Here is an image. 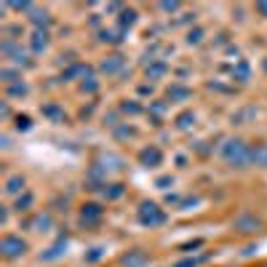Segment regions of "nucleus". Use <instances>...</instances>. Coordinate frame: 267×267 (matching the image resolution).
I'll return each mask as SVG.
<instances>
[{"label":"nucleus","instance_id":"obj_14","mask_svg":"<svg viewBox=\"0 0 267 267\" xmlns=\"http://www.w3.org/2000/svg\"><path fill=\"white\" fill-rule=\"evenodd\" d=\"M32 206H35V195L32 192H24V195H19V198L14 200V211L16 214H27V211H32Z\"/></svg>","mask_w":267,"mask_h":267},{"label":"nucleus","instance_id":"obj_2","mask_svg":"<svg viewBox=\"0 0 267 267\" xmlns=\"http://www.w3.org/2000/svg\"><path fill=\"white\" fill-rule=\"evenodd\" d=\"M139 222L153 230V227H160V225L168 222V214L155 203V200H145V203L139 206Z\"/></svg>","mask_w":267,"mask_h":267},{"label":"nucleus","instance_id":"obj_13","mask_svg":"<svg viewBox=\"0 0 267 267\" xmlns=\"http://www.w3.org/2000/svg\"><path fill=\"white\" fill-rule=\"evenodd\" d=\"M123 56L120 54H113V56H104V62H102V73H107V75H115L118 70L123 67Z\"/></svg>","mask_w":267,"mask_h":267},{"label":"nucleus","instance_id":"obj_24","mask_svg":"<svg viewBox=\"0 0 267 267\" xmlns=\"http://www.w3.org/2000/svg\"><path fill=\"white\" fill-rule=\"evenodd\" d=\"M102 251H104V249H91V254H88V262H99V259L104 257Z\"/></svg>","mask_w":267,"mask_h":267},{"label":"nucleus","instance_id":"obj_17","mask_svg":"<svg viewBox=\"0 0 267 267\" xmlns=\"http://www.w3.org/2000/svg\"><path fill=\"white\" fill-rule=\"evenodd\" d=\"M5 94H8V96H27L30 94V88H27V83H22V80H19V83H14V86H5Z\"/></svg>","mask_w":267,"mask_h":267},{"label":"nucleus","instance_id":"obj_22","mask_svg":"<svg viewBox=\"0 0 267 267\" xmlns=\"http://www.w3.org/2000/svg\"><path fill=\"white\" fill-rule=\"evenodd\" d=\"M200 246H203V240H190V243H185V246H182V251H185V254H192V249H200Z\"/></svg>","mask_w":267,"mask_h":267},{"label":"nucleus","instance_id":"obj_5","mask_svg":"<svg viewBox=\"0 0 267 267\" xmlns=\"http://www.w3.org/2000/svg\"><path fill=\"white\" fill-rule=\"evenodd\" d=\"M139 163L145 166V168H158V166H163V150H160L158 145H147V147L139 153Z\"/></svg>","mask_w":267,"mask_h":267},{"label":"nucleus","instance_id":"obj_9","mask_svg":"<svg viewBox=\"0 0 267 267\" xmlns=\"http://www.w3.org/2000/svg\"><path fill=\"white\" fill-rule=\"evenodd\" d=\"M51 222H54V219H51L48 211H38V214H32V219H27V227L32 232H45L51 227Z\"/></svg>","mask_w":267,"mask_h":267},{"label":"nucleus","instance_id":"obj_26","mask_svg":"<svg viewBox=\"0 0 267 267\" xmlns=\"http://www.w3.org/2000/svg\"><path fill=\"white\" fill-rule=\"evenodd\" d=\"M160 8H163V11H171V14H174V11H179V3H160Z\"/></svg>","mask_w":267,"mask_h":267},{"label":"nucleus","instance_id":"obj_6","mask_svg":"<svg viewBox=\"0 0 267 267\" xmlns=\"http://www.w3.org/2000/svg\"><path fill=\"white\" fill-rule=\"evenodd\" d=\"M232 227L240 232H257L259 227H262V219H257L254 214H238V217L232 219Z\"/></svg>","mask_w":267,"mask_h":267},{"label":"nucleus","instance_id":"obj_29","mask_svg":"<svg viewBox=\"0 0 267 267\" xmlns=\"http://www.w3.org/2000/svg\"><path fill=\"white\" fill-rule=\"evenodd\" d=\"M262 70H265V75H267V56L262 59Z\"/></svg>","mask_w":267,"mask_h":267},{"label":"nucleus","instance_id":"obj_1","mask_svg":"<svg viewBox=\"0 0 267 267\" xmlns=\"http://www.w3.org/2000/svg\"><path fill=\"white\" fill-rule=\"evenodd\" d=\"M219 155H222L225 163L232 166V168H249L251 166V145H246L240 136L227 139L225 145L219 147Z\"/></svg>","mask_w":267,"mask_h":267},{"label":"nucleus","instance_id":"obj_15","mask_svg":"<svg viewBox=\"0 0 267 267\" xmlns=\"http://www.w3.org/2000/svg\"><path fill=\"white\" fill-rule=\"evenodd\" d=\"M123 192H126V187H123L120 182H115V185H104V198H107V200H118Z\"/></svg>","mask_w":267,"mask_h":267},{"label":"nucleus","instance_id":"obj_7","mask_svg":"<svg viewBox=\"0 0 267 267\" xmlns=\"http://www.w3.org/2000/svg\"><path fill=\"white\" fill-rule=\"evenodd\" d=\"M22 192H27V177H24V174H11L8 179H5V195H8V198H19V195Z\"/></svg>","mask_w":267,"mask_h":267},{"label":"nucleus","instance_id":"obj_25","mask_svg":"<svg viewBox=\"0 0 267 267\" xmlns=\"http://www.w3.org/2000/svg\"><path fill=\"white\" fill-rule=\"evenodd\" d=\"M168 185H174V177H160V179H158V187H160V190H166Z\"/></svg>","mask_w":267,"mask_h":267},{"label":"nucleus","instance_id":"obj_21","mask_svg":"<svg viewBox=\"0 0 267 267\" xmlns=\"http://www.w3.org/2000/svg\"><path fill=\"white\" fill-rule=\"evenodd\" d=\"M200 35H203V32H200V30H190V32H187V43H190V45H198L200 40H203V38H200Z\"/></svg>","mask_w":267,"mask_h":267},{"label":"nucleus","instance_id":"obj_27","mask_svg":"<svg viewBox=\"0 0 267 267\" xmlns=\"http://www.w3.org/2000/svg\"><path fill=\"white\" fill-rule=\"evenodd\" d=\"M257 14L262 16V19H267V3H259L257 5Z\"/></svg>","mask_w":267,"mask_h":267},{"label":"nucleus","instance_id":"obj_12","mask_svg":"<svg viewBox=\"0 0 267 267\" xmlns=\"http://www.w3.org/2000/svg\"><path fill=\"white\" fill-rule=\"evenodd\" d=\"M40 113L45 115V118H51L54 123H64V110L56 102H45L43 107H40Z\"/></svg>","mask_w":267,"mask_h":267},{"label":"nucleus","instance_id":"obj_16","mask_svg":"<svg viewBox=\"0 0 267 267\" xmlns=\"http://www.w3.org/2000/svg\"><path fill=\"white\" fill-rule=\"evenodd\" d=\"M62 249H64V243H54L45 254H40V262H51V259H59V257H62Z\"/></svg>","mask_w":267,"mask_h":267},{"label":"nucleus","instance_id":"obj_20","mask_svg":"<svg viewBox=\"0 0 267 267\" xmlns=\"http://www.w3.org/2000/svg\"><path fill=\"white\" fill-rule=\"evenodd\" d=\"M160 75H166V64L163 62H158L153 70H147V77H160Z\"/></svg>","mask_w":267,"mask_h":267},{"label":"nucleus","instance_id":"obj_4","mask_svg":"<svg viewBox=\"0 0 267 267\" xmlns=\"http://www.w3.org/2000/svg\"><path fill=\"white\" fill-rule=\"evenodd\" d=\"M77 219H80V227H96V225H102V219H104V208L99 203H83Z\"/></svg>","mask_w":267,"mask_h":267},{"label":"nucleus","instance_id":"obj_11","mask_svg":"<svg viewBox=\"0 0 267 267\" xmlns=\"http://www.w3.org/2000/svg\"><path fill=\"white\" fill-rule=\"evenodd\" d=\"M251 166L267 168V145H251Z\"/></svg>","mask_w":267,"mask_h":267},{"label":"nucleus","instance_id":"obj_10","mask_svg":"<svg viewBox=\"0 0 267 267\" xmlns=\"http://www.w3.org/2000/svg\"><path fill=\"white\" fill-rule=\"evenodd\" d=\"M120 265H126V267H142V265H147V254L142 251V249H134V251L123 254Z\"/></svg>","mask_w":267,"mask_h":267},{"label":"nucleus","instance_id":"obj_18","mask_svg":"<svg viewBox=\"0 0 267 267\" xmlns=\"http://www.w3.org/2000/svg\"><path fill=\"white\" fill-rule=\"evenodd\" d=\"M16 131H30V128H32V118H30V115H16Z\"/></svg>","mask_w":267,"mask_h":267},{"label":"nucleus","instance_id":"obj_19","mask_svg":"<svg viewBox=\"0 0 267 267\" xmlns=\"http://www.w3.org/2000/svg\"><path fill=\"white\" fill-rule=\"evenodd\" d=\"M206 259H208V254H203V257H198V259H182V262H177V265H174V267H198L200 262H206Z\"/></svg>","mask_w":267,"mask_h":267},{"label":"nucleus","instance_id":"obj_28","mask_svg":"<svg viewBox=\"0 0 267 267\" xmlns=\"http://www.w3.org/2000/svg\"><path fill=\"white\" fill-rule=\"evenodd\" d=\"M11 118V107H8V102H3V120H8Z\"/></svg>","mask_w":267,"mask_h":267},{"label":"nucleus","instance_id":"obj_8","mask_svg":"<svg viewBox=\"0 0 267 267\" xmlns=\"http://www.w3.org/2000/svg\"><path fill=\"white\" fill-rule=\"evenodd\" d=\"M51 43V35L48 30H32V38H30V51L32 54H43Z\"/></svg>","mask_w":267,"mask_h":267},{"label":"nucleus","instance_id":"obj_3","mask_svg":"<svg viewBox=\"0 0 267 267\" xmlns=\"http://www.w3.org/2000/svg\"><path fill=\"white\" fill-rule=\"evenodd\" d=\"M0 251H3L5 259H19L24 257V254L30 251L27 240H24L22 235H3V240H0Z\"/></svg>","mask_w":267,"mask_h":267},{"label":"nucleus","instance_id":"obj_23","mask_svg":"<svg viewBox=\"0 0 267 267\" xmlns=\"http://www.w3.org/2000/svg\"><path fill=\"white\" fill-rule=\"evenodd\" d=\"M179 120H182L179 128H190V126H195V115H182Z\"/></svg>","mask_w":267,"mask_h":267}]
</instances>
